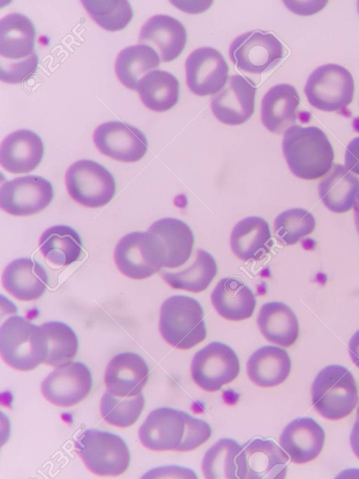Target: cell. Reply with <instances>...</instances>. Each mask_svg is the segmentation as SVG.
<instances>
[{"label": "cell", "mask_w": 359, "mask_h": 479, "mask_svg": "<svg viewBox=\"0 0 359 479\" xmlns=\"http://www.w3.org/2000/svg\"><path fill=\"white\" fill-rule=\"evenodd\" d=\"M312 402L318 412L330 420L348 414L358 402V392L351 372L339 365L322 369L311 386Z\"/></svg>", "instance_id": "277c9868"}, {"label": "cell", "mask_w": 359, "mask_h": 479, "mask_svg": "<svg viewBox=\"0 0 359 479\" xmlns=\"http://www.w3.org/2000/svg\"><path fill=\"white\" fill-rule=\"evenodd\" d=\"M345 166L351 172L359 175V137L353 138L346 147Z\"/></svg>", "instance_id": "b9f144b4"}, {"label": "cell", "mask_w": 359, "mask_h": 479, "mask_svg": "<svg viewBox=\"0 0 359 479\" xmlns=\"http://www.w3.org/2000/svg\"><path fill=\"white\" fill-rule=\"evenodd\" d=\"M273 245L269 223L259 216L239 221L231 235V247L241 260L257 261L269 253Z\"/></svg>", "instance_id": "4316f807"}, {"label": "cell", "mask_w": 359, "mask_h": 479, "mask_svg": "<svg viewBox=\"0 0 359 479\" xmlns=\"http://www.w3.org/2000/svg\"><path fill=\"white\" fill-rule=\"evenodd\" d=\"M39 247L50 262L60 266H67L81 260L84 256L79 234L65 225L46 229L40 237Z\"/></svg>", "instance_id": "4dcf8cb0"}, {"label": "cell", "mask_w": 359, "mask_h": 479, "mask_svg": "<svg viewBox=\"0 0 359 479\" xmlns=\"http://www.w3.org/2000/svg\"><path fill=\"white\" fill-rule=\"evenodd\" d=\"M299 105L300 98L293 86L280 84L273 86L262 101V124L271 132L283 133L296 122Z\"/></svg>", "instance_id": "cb8c5ba5"}, {"label": "cell", "mask_w": 359, "mask_h": 479, "mask_svg": "<svg viewBox=\"0 0 359 479\" xmlns=\"http://www.w3.org/2000/svg\"><path fill=\"white\" fill-rule=\"evenodd\" d=\"M241 446L232 438L219 439L205 452L202 471L208 479H236V458Z\"/></svg>", "instance_id": "d590c367"}, {"label": "cell", "mask_w": 359, "mask_h": 479, "mask_svg": "<svg viewBox=\"0 0 359 479\" xmlns=\"http://www.w3.org/2000/svg\"><path fill=\"white\" fill-rule=\"evenodd\" d=\"M147 475L148 478H197L193 470L175 465L153 469Z\"/></svg>", "instance_id": "60d3db41"}, {"label": "cell", "mask_w": 359, "mask_h": 479, "mask_svg": "<svg viewBox=\"0 0 359 479\" xmlns=\"http://www.w3.org/2000/svg\"><path fill=\"white\" fill-rule=\"evenodd\" d=\"M44 146L41 138L32 131H15L4 138L0 148L1 166L13 173H26L41 162Z\"/></svg>", "instance_id": "7402d4cb"}, {"label": "cell", "mask_w": 359, "mask_h": 479, "mask_svg": "<svg viewBox=\"0 0 359 479\" xmlns=\"http://www.w3.org/2000/svg\"><path fill=\"white\" fill-rule=\"evenodd\" d=\"M288 459L273 440L254 438L243 445L236 458V475L241 479H283Z\"/></svg>", "instance_id": "8fae6325"}, {"label": "cell", "mask_w": 359, "mask_h": 479, "mask_svg": "<svg viewBox=\"0 0 359 479\" xmlns=\"http://www.w3.org/2000/svg\"><path fill=\"white\" fill-rule=\"evenodd\" d=\"M359 192V178L341 164H334L318 185L320 198L334 213L349 211Z\"/></svg>", "instance_id": "f1b7e54d"}, {"label": "cell", "mask_w": 359, "mask_h": 479, "mask_svg": "<svg viewBox=\"0 0 359 479\" xmlns=\"http://www.w3.org/2000/svg\"><path fill=\"white\" fill-rule=\"evenodd\" d=\"M39 58L36 53L16 62L0 61V77L2 81L20 84L30 78L36 71Z\"/></svg>", "instance_id": "ab89813d"}, {"label": "cell", "mask_w": 359, "mask_h": 479, "mask_svg": "<svg viewBox=\"0 0 359 479\" xmlns=\"http://www.w3.org/2000/svg\"><path fill=\"white\" fill-rule=\"evenodd\" d=\"M114 259L122 274L135 280L148 278L162 268L158 244L149 231L123 237L115 247Z\"/></svg>", "instance_id": "30bf717a"}, {"label": "cell", "mask_w": 359, "mask_h": 479, "mask_svg": "<svg viewBox=\"0 0 359 479\" xmlns=\"http://www.w3.org/2000/svg\"><path fill=\"white\" fill-rule=\"evenodd\" d=\"M48 346L44 364L59 367L70 362L79 348L78 338L73 329L64 322L51 321L41 325Z\"/></svg>", "instance_id": "e575fe53"}, {"label": "cell", "mask_w": 359, "mask_h": 479, "mask_svg": "<svg viewBox=\"0 0 359 479\" xmlns=\"http://www.w3.org/2000/svg\"><path fill=\"white\" fill-rule=\"evenodd\" d=\"M48 281L45 268L30 258L13 260L6 267L2 276L4 289L23 301L40 298L49 285Z\"/></svg>", "instance_id": "603a6c76"}, {"label": "cell", "mask_w": 359, "mask_h": 479, "mask_svg": "<svg viewBox=\"0 0 359 479\" xmlns=\"http://www.w3.org/2000/svg\"><path fill=\"white\" fill-rule=\"evenodd\" d=\"M95 146L103 155L116 161L135 162L148 150L147 139L139 129L120 121L98 126L93 133Z\"/></svg>", "instance_id": "9a60e30c"}, {"label": "cell", "mask_w": 359, "mask_h": 479, "mask_svg": "<svg viewBox=\"0 0 359 479\" xmlns=\"http://www.w3.org/2000/svg\"><path fill=\"white\" fill-rule=\"evenodd\" d=\"M81 3L95 22L109 32L124 29L133 16L126 0H84Z\"/></svg>", "instance_id": "74e56055"}, {"label": "cell", "mask_w": 359, "mask_h": 479, "mask_svg": "<svg viewBox=\"0 0 359 479\" xmlns=\"http://www.w3.org/2000/svg\"><path fill=\"white\" fill-rule=\"evenodd\" d=\"M315 227L316 220L310 211L302 208H292L276 218L274 233L282 244L292 245L311 234Z\"/></svg>", "instance_id": "f35d334b"}, {"label": "cell", "mask_w": 359, "mask_h": 479, "mask_svg": "<svg viewBox=\"0 0 359 479\" xmlns=\"http://www.w3.org/2000/svg\"><path fill=\"white\" fill-rule=\"evenodd\" d=\"M36 29L32 20L20 13H12L0 21L1 60L16 62L34 53Z\"/></svg>", "instance_id": "d4e9b609"}, {"label": "cell", "mask_w": 359, "mask_h": 479, "mask_svg": "<svg viewBox=\"0 0 359 479\" xmlns=\"http://www.w3.org/2000/svg\"><path fill=\"white\" fill-rule=\"evenodd\" d=\"M229 54L241 71L262 74L277 66L285 56L286 51L273 34L254 30L238 37L230 46Z\"/></svg>", "instance_id": "ba28073f"}, {"label": "cell", "mask_w": 359, "mask_h": 479, "mask_svg": "<svg viewBox=\"0 0 359 479\" xmlns=\"http://www.w3.org/2000/svg\"><path fill=\"white\" fill-rule=\"evenodd\" d=\"M358 13H359V1H358Z\"/></svg>", "instance_id": "bcb514c9"}, {"label": "cell", "mask_w": 359, "mask_h": 479, "mask_svg": "<svg viewBox=\"0 0 359 479\" xmlns=\"http://www.w3.org/2000/svg\"><path fill=\"white\" fill-rule=\"evenodd\" d=\"M256 87L245 77L231 76L227 85L212 98L210 106L215 117L231 126L247 122L255 112Z\"/></svg>", "instance_id": "e0dca14e"}, {"label": "cell", "mask_w": 359, "mask_h": 479, "mask_svg": "<svg viewBox=\"0 0 359 479\" xmlns=\"http://www.w3.org/2000/svg\"><path fill=\"white\" fill-rule=\"evenodd\" d=\"M240 361L229 346L213 341L194 355L191 372L193 380L201 388L209 392L220 390L238 376Z\"/></svg>", "instance_id": "9c48e42d"}, {"label": "cell", "mask_w": 359, "mask_h": 479, "mask_svg": "<svg viewBox=\"0 0 359 479\" xmlns=\"http://www.w3.org/2000/svg\"><path fill=\"white\" fill-rule=\"evenodd\" d=\"M354 221L356 230L359 235V192L354 204Z\"/></svg>", "instance_id": "f6af8a7d"}, {"label": "cell", "mask_w": 359, "mask_h": 479, "mask_svg": "<svg viewBox=\"0 0 359 479\" xmlns=\"http://www.w3.org/2000/svg\"><path fill=\"white\" fill-rule=\"evenodd\" d=\"M348 352L353 362L359 368V329L349 341Z\"/></svg>", "instance_id": "7bdbcfd3"}, {"label": "cell", "mask_w": 359, "mask_h": 479, "mask_svg": "<svg viewBox=\"0 0 359 479\" xmlns=\"http://www.w3.org/2000/svg\"><path fill=\"white\" fill-rule=\"evenodd\" d=\"M137 91L147 107L155 112H165L177 103L180 84L171 73L156 70L142 79Z\"/></svg>", "instance_id": "d6a6232c"}, {"label": "cell", "mask_w": 359, "mask_h": 479, "mask_svg": "<svg viewBox=\"0 0 359 479\" xmlns=\"http://www.w3.org/2000/svg\"><path fill=\"white\" fill-rule=\"evenodd\" d=\"M69 196L82 206L95 209L110 202L116 192L111 173L100 164L81 159L72 164L65 173Z\"/></svg>", "instance_id": "8992f818"}, {"label": "cell", "mask_w": 359, "mask_h": 479, "mask_svg": "<svg viewBox=\"0 0 359 479\" xmlns=\"http://www.w3.org/2000/svg\"><path fill=\"white\" fill-rule=\"evenodd\" d=\"M93 386L89 368L81 362L57 367L41 383L43 395L50 403L62 407L74 406L84 400Z\"/></svg>", "instance_id": "5bb4252c"}, {"label": "cell", "mask_w": 359, "mask_h": 479, "mask_svg": "<svg viewBox=\"0 0 359 479\" xmlns=\"http://www.w3.org/2000/svg\"><path fill=\"white\" fill-rule=\"evenodd\" d=\"M54 196L51 183L39 176H25L5 183L0 193L1 208L13 216H25L45 209Z\"/></svg>", "instance_id": "7c38bea8"}, {"label": "cell", "mask_w": 359, "mask_h": 479, "mask_svg": "<svg viewBox=\"0 0 359 479\" xmlns=\"http://www.w3.org/2000/svg\"><path fill=\"white\" fill-rule=\"evenodd\" d=\"M75 450L86 467L100 476H116L128 468L130 454L125 441L114 433L87 429L75 441Z\"/></svg>", "instance_id": "5b68a950"}, {"label": "cell", "mask_w": 359, "mask_h": 479, "mask_svg": "<svg viewBox=\"0 0 359 479\" xmlns=\"http://www.w3.org/2000/svg\"><path fill=\"white\" fill-rule=\"evenodd\" d=\"M210 298L217 313L231 321L250 318L256 306L252 291L244 282L233 277L221 279L212 291Z\"/></svg>", "instance_id": "484cf974"}, {"label": "cell", "mask_w": 359, "mask_h": 479, "mask_svg": "<svg viewBox=\"0 0 359 479\" xmlns=\"http://www.w3.org/2000/svg\"><path fill=\"white\" fill-rule=\"evenodd\" d=\"M144 402L142 393L135 396L121 397L107 391L101 399L100 412L108 424L125 428L136 422L144 409Z\"/></svg>", "instance_id": "8d00e7d4"}, {"label": "cell", "mask_w": 359, "mask_h": 479, "mask_svg": "<svg viewBox=\"0 0 359 479\" xmlns=\"http://www.w3.org/2000/svg\"><path fill=\"white\" fill-rule=\"evenodd\" d=\"M184 411L163 407L153 410L139 429V438L146 448L154 451L180 452L187 433Z\"/></svg>", "instance_id": "4fadbf2b"}, {"label": "cell", "mask_w": 359, "mask_h": 479, "mask_svg": "<svg viewBox=\"0 0 359 479\" xmlns=\"http://www.w3.org/2000/svg\"><path fill=\"white\" fill-rule=\"evenodd\" d=\"M149 376L146 361L140 355L124 352L114 355L107 366L104 383L113 395L126 397L142 393Z\"/></svg>", "instance_id": "ffe728a7"}, {"label": "cell", "mask_w": 359, "mask_h": 479, "mask_svg": "<svg viewBox=\"0 0 359 479\" xmlns=\"http://www.w3.org/2000/svg\"><path fill=\"white\" fill-rule=\"evenodd\" d=\"M148 231L158 244L162 268H177L190 258L194 244L191 228L183 221L164 218L154 223Z\"/></svg>", "instance_id": "ac0fdd59"}, {"label": "cell", "mask_w": 359, "mask_h": 479, "mask_svg": "<svg viewBox=\"0 0 359 479\" xmlns=\"http://www.w3.org/2000/svg\"><path fill=\"white\" fill-rule=\"evenodd\" d=\"M187 83L196 95L215 94L226 85L229 66L222 53L211 47L194 50L185 62Z\"/></svg>", "instance_id": "2e32d148"}, {"label": "cell", "mask_w": 359, "mask_h": 479, "mask_svg": "<svg viewBox=\"0 0 359 479\" xmlns=\"http://www.w3.org/2000/svg\"><path fill=\"white\" fill-rule=\"evenodd\" d=\"M218 271L215 258L204 249L196 251L194 261L187 268L177 272H163L164 281L174 289L193 293L205 290Z\"/></svg>", "instance_id": "836d02e7"}, {"label": "cell", "mask_w": 359, "mask_h": 479, "mask_svg": "<svg viewBox=\"0 0 359 479\" xmlns=\"http://www.w3.org/2000/svg\"><path fill=\"white\" fill-rule=\"evenodd\" d=\"M291 360L283 348L265 346L257 349L247 362V373L257 386L264 388L278 386L288 377Z\"/></svg>", "instance_id": "83f0119b"}, {"label": "cell", "mask_w": 359, "mask_h": 479, "mask_svg": "<svg viewBox=\"0 0 359 479\" xmlns=\"http://www.w3.org/2000/svg\"><path fill=\"white\" fill-rule=\"evenodd\" d=\"M0 350L12 368L29 371L44 363L48 346L44 332L22 316L8 318L0 329Z\"/></svg>", "instance_id": "3957f363"}, {"label": "cell", "mask_w": 359, "mask_h": 479, "mask_svg": "<svg viewBox=\"0 0 359 479\" xmlns=\"http://www.w3.org/2000/svg\"><path fill=\"white\" fill-rule=\"evenodd\" d=\"M325 434L313 419L297 418L283 429L279 440L280 446L295 464H305L316 459L323 450Z\"/></svg>", "instance_id": "44dd1931"}, {"label": "cell", "mask_w": 359, "mask_h": 479, "mask_svg": "<svg viewBox=\"0 0 359 479\" xmlns=\"http://www.w3.org/2000/svg\"><path fill=\"white\" fill-rule=\"evenodd\" d=\"M140 44L154 48L163 63L176 59L184 50L187 41L184 26L168 15H156L142 26Z\"/></svg>", "instance_id": "d6986e66"}, {"label": "cell", "mask_w": 359, "mask_h": 479, "mask_svg": "<svg viewBox=\"0 0 359 479\" xmlns=\"http://www.w3.org/2000/svg\"><path fill=\"white\" fill-rule=\"evenodd\" d=\"M156 51L147 45L126 47L117 56L116 74L126 88L137 91L142 78L160 65Z\"/></svg>", "instance_id": "1f68e13d"}, {"label": "cell", "mask_w": 359, "mask_h": 479, "mask_svg": "<svg viewBox=\"0 0 359 479\" xmlns=\"http://www.w3.org/2000/svg\"><path fill=\"white\" fill-rule=\"evenodd\" d=\"M159 330L171 346L182 350L196 346L207 336L202 306L191 296L169 297L161 307Z\"/></svg>", "instance_id": "7a4b0ae2"}, {"label": "cell", "mask_w": 359, "mask_h": 479, "mask_svg": "<svg viewBox=\"0 0 359 479\" xmlns=\"http://www.w3.org/2000/svg\"><path fill=\"white\" fill-rule=\"evenodd\" d=\"M283 152L292 173L302 179L323 177L333 166L332 144L324 131L316 126L289 127L284 133Z\"/></svg>", "instance_id": "6da1fadb"}, {"label": "cell", "mask_w": 359, "mask_h": 479, "mask_svg": "<svg viewBox=\"0 0 359 479\" xmlns=\"http://www.w3.org/2000/svg\"><path fill=\"white\" fill-rule=\"evenodd\" d=\"M257 325L264 338L276 345L290 347L299 334L297 317L283 302H267L262 305L257 316Z\"/></svg>", "instance_id": "f546056e"}, {"label": "cell", "mask_w": 359, "mask_h": 479, "mask_svg": "<svg viewBox=\"0 0 359 479\" xmlns=\"http://www.w3.org/2000/svg\"><path fill=\"white\" fill-rule=\"evenodd\" d=\"M354 81L351 72L341 65L326 64L309 77L304 92L309 103L326 112L346 108L353 100Z\"/></svg>", "instance_id": "52a82bcc"}, {"label": "cell", "mask_w": 359, "mask_h": 479, "mask_svg": "<svg viewBox=\"0 0 359 479\" xmlns=\"http://www.w3.org/2000/svg\"><path fill=\"white\" fill-rule=\"evenodd\" d=\"M350 443L353 453L359 459V405L357 409L356 420L350 435Z\"/></svg>", "instance_id": "ee69618b"}]
</instances>
